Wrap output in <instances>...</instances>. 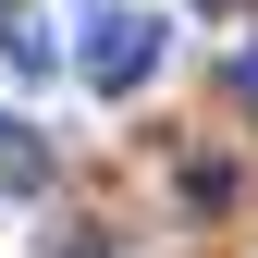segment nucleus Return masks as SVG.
Instances as JSON below:
<instances>
[{"label":"nucleus","instance_id":"3","mask_svg":"<svg viewBox=\"0 0 258 258\" xmlns=\"http://www.w3.org/2000/svg\"><path fill=\"white\" fill-rule=\"evenodd\" d=\"M49 61H61V49H49V25H37V13H0V74H13V86H37Z\"/></svg>","mask_w":258,"mask_h":258},{"label":"nucleus","instance_id":"1","mask_svg":"<svg viewBox=\"0 0 258 258\" xmlns=\"http://www.w3.org/2000/svg\"><path fill=\"white\" fill-rule=\"evenodd\" d=\"M74 74L99 86V99H136V86L160 74V25H148V13H99V25L74 37Z\"/></svg>","mask_w":258,"mask_h":258},{"label":"nucleus","instance_id":"2","mask_svg":"<svg viewBox=\"0 0 258 258\" xmlns=\"http://www.w3.org/2000/svg\"><path fill=\"white\" fill-rule=\"evenodd\" d=\"M49 184V136L37 123H0V197H37Z\"/></svg>","mask_w":258,"mask_h":258},{"label":"nucleus","instance_id":"4","mask_svg":"<svg viewBox=\"0 0 258 258\" xmlns=\"http://www.w3.org/2000/svg\"><path fill=\"white\" fill-rule=\"evenodd\" d=\"M234 86H246V99H258V37H246V61H234Z\"/></svg>","mask_w":258,"mask_h":258}]
</instances>
